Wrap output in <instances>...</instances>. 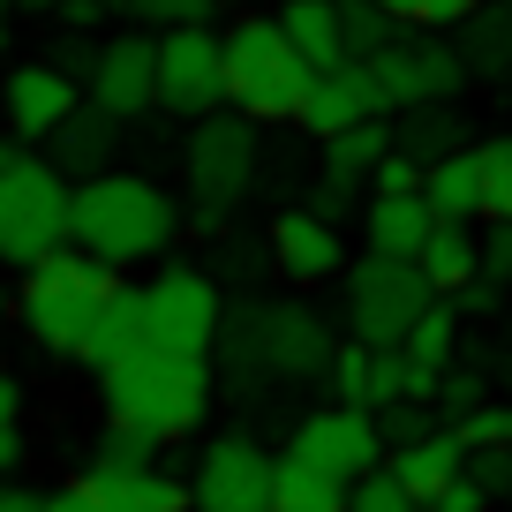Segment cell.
I'll use <instances>...</instances> for the list:
<instances>
[{
	"mask_svg": "<svg viewBox=\"0 0 512 512\" xmlns=\"http://www.w3.org/2000/svg\"><path fill=\"white\" fill-rule=\"evenodd\" d=\"M211 354H174V347H136L113 369H98V400H106L113 430H136L151 445H174V437L204 430L211 415Z\"/></svg>",
	"mask_w": 512,
	"mask_h": 512,
	"instance_id": "obj_1",
	"label": "cell"
},
{
	"mask_svg": "<svg viewBox=\"0 0 512 512\" xmlns=\"http://www.w3.org/2000/svg\"><path fill=\"white\" fill-rule=\"evenodd\" d=\"M181 234V204L144 174H91L68 181V241L91 249L98 264L128 272V264H159Z\"/></svg>",
	"mask_w": 512,
	"mask_h": 512,
	"instance_id": "obj_2",
	"label": "cell"
},
{
	"mask_svg": "<svg viewBox=\"0 0 512 512\" xmlns=\"http://www.w3.org/2000/svg\"><path fill=\"white\" fill-rule=\"evenodd\" d=\"M113 287H121V272H113V264H98L91 249L61 241V249H46L38 264H23V279H16V309H8V317L31 332V347L68 354V362H76L83 324L98 317V302H106Z\"/></svg>",
	"mask_w": 512,
	"mask_h": 512,
	"instance_id": "obj_3",
	"label": "cell"
},
{
	"mask_svg": "<svg viewBox=\"0 0 512 512\" xmlns=\"http://www.w3.org/2000/svg\"><path fill=\"white\" fill-rule=\"evenodd\" d=\"M181 181H189V226L196 234H226L241 204L264 181V144H256V121L241 113H204L189 121V144H181Z\"/></svg>",
	"mask_w": 512,
	"mask_h": 512,
	"instance_id": "obj_4",
	"label": "cell"
},
{
	"mask_svg": "<svg viewBox=\"0 0 512 512\" xmlns=\"http://www.w3.org/2000/svg\"><path fill=\"white\" fill-rule=\"evenodd\" d=\"M219 61H226V113H241V121H294V106H302L309 91V68L302 53L279 38L272 16H241L234 31H219Z\"/></svg>",
	"mask_w": 512,
	"mask_h": 512,
	"instance_id": "obj_5",
	"label": "cell"
},
{
	"mask_svg": "<svg viewBox=\"0 0 512 512\" xmlns=\"http://www.w3.org/2000/svg\"><path fill=\"white\" fill-rule=\"evenodd\" d=\"M339 279H347V287H339V309H347V339H362V347H400L407 324H415L422 309L437 302L430 279H422L407 256H369V249H362Z\"/></svg>",
	"mask_w": 512,
	"mask_h": 512,
	"instance_id": "obj_6",
	"label": "cell"
},
{
	"mask_svg": "<svg viewBox=\"0 0 512 512\" xmlns=\"http://www.w3.org/2000/svg\"><path fill=\"white\" fill-rule=\"evenodd\" d=\"M61 241H68V181L53 174L46 159L23 151V159L0 174V264L23 272V264H38V256L61 249Z\"/></svg>",
	"mask_w": 512,
	"mask_h": 512,
	"instance_id": "obj_7",
	"label": "cell"
},
{
	"mask_svg": "<svg viewBox=\"0 0 512 512\" xmlns=\"http://www.w3.org/2000/svg\"><path fill=\"white\" fill-rule=\"evenodd\" d=\"M151 106L174 121H204L226 106V61H219V31L211 23H181L159 31V76H151Z\"/></svg>",
	"mask_w": 512,
	"mask_h": 512,
	"instance_id": "obj_8",
	"label": "cell"
},
{
	"mask_svg": "<svg viewBox=\"0 0 512 512\" xmlns=\"http://www.w3.org/2000/svg\"><path fill=\"white\" fill-rule=\"evenodd\" d=\"M144 294V347H174V354H204L219 332V279H204V264H159V279Z\"/></svg>",
	"mask_w": 512,
	"mask_h": 512,
	"instance_id": "obj_9",
	"label": "cell"
},
{
	"mask_svg": "<svg viewBox=\"0 0 512 512\" xmlns=\"http://www.w3.org/2000/svg\"><path fill=\"white\" fill-rule=\"evenodd\" d=\"M369 76H377L384 91V113H400V106H437V98H460V53H452V38L437 31H415V23H400V38L384 53H369Z\"/></svg>",
	"mask_w": 512,
	"mask_h": 512,
	"instance_id": "obj_10",
	"label": "cell"
},
{
	"mask_svg": "<svg viewBox=\"0 0 512 512\" xmlns=\"http://www.w3.org/2000/svg\"><path fill=\"white\" fill-rule=\"evenodd\" d=\"M264 505H272V452L241 430L211 437L189 475V512H264Z\"/></svg>",
	"mask_w": 512,
	"mask_h": 512,
	"instance_id": "obj_11",
	"label": "cell"
},
{
	"mask_svg": "<svg viewBox=\"0 0 512 512\" xmlns=\"http://www.w3.org/2000/svg\"><path fill=\"white\" fill-rule=\"evenodd\" d=\"M287 460H309V467H324V475H339V482L369 475V467H384L377 415H369V407H317V415L294 422Z\"/></svg>",
	"mask_w": 512,
	"mask_h": 512,
	"instance_id": "obj_12",
	"label": "cell"
},
{
	"mask_svg": "<svg viewBox=\"0 0 512 512\" xmlns=\"http://www.w3.org/2000/svg\"><path fill=\"white\" fill-rule=\"evenodd\" d=\"M151 76H159V38L136 23V31H113L106 46L91 53V76H83V98L113 121H136L151 113Z\"/></svg>",
	"mask_w": 512,
	"mask_h": 512,
	"instance_id": "obj_13",
	"label": "cell"
},
{
	"mask_svg": "<svg viewBox=\"0 0 512 512\" xmlns=\"http://www.w3.org/2000/svg\"><path fill=\"white\" fill-rule=\"evenodd\" d=\"M76 106H83V83L61 76L53 61H16L0 76V113H8V136H16V144H46Z\"/></svg>",
	"mask_w": 512,
	"mask_h": 512,
	"instance_id": "obj_14",
	"label": "cell"
},
{
	"mask_svg": "<svg viewBox=\"0 0 512 512\" xmlns=\"http://www.w3.org/2000/svg\"><path fill=\"white\" fill-rule=\"evenodd\" d=\"M264 256H272V272L294 279V287H324V279L347 272V241H339V226L317 219L309 204L279 211V219L264 226Z\"/></svg>",
	"mask_w": 512,
	"mask_h": 512,
	"instance_id": "obj_15",
	"label": "cell"
},
{
	"mask_svg": "<svg viewBox=\"0 0 512 512\" xmlns=\"http://www.w3.org/2000/svg\"><path fill=\"white\" fill-rule=\"evenodd\" d=\"M256 332H264V369L272 377H324V362L339 347V324L309 302H264Z\"/></svg>",
	"mask_w": 512,
	"mask_h": 512,
	"instance_id": "obj_16",
	"label": "cell"
},
{
	"mask_svg": "<svg viewBox=\"0 0 512 512\" xmlns=\"http://www.w3.org/2000/svg\"><path fill=\"white\" fill-rule=\"evenodd\" d=\"M354 121H384L377 76H369L362 61L317 68V76H309V91H302V106H294V128L324 144V136H339V128H354Z\"/></svg>",
	"mask_w": 512,
	"mask_h": 512,
	"instance_id": "obj_17",
	"label": "cell"
},
{
	"mask_svg": "<svg viewBox=\"0 0 512 512\" xmlns=\"http://www.w3.org/2000/svg\"><path fill=\"white\" fill-rule=\"evenodd\" d=\"M392 151V128L384 121H354V128H339V136H324V189H317V219H332V211H347L354 196L369 189V166Z\"/></svg>",
	"mask_w": 512,
	"mask_h": 512,
	"instance_id": "obj_18",
	"label": "cell"
},
{
	"mask_svg": "<svg viewBox=\"0 0 512 512\" xmlns=\"http://www.w3.org/2000/svg\"><path fill=\"white\" fill-rule=\"evenodd\" d=\"M452 31H460V38H452L460 76L467 83H497V91H505V83H512V8H505V0H475Z\"/></svg>",
	"mask_w": 512,
	"mask_h": 512,
	"instance_id": "obj_19",
	"label": "cell"
},
{
	"mask_svg": "<svg viewBox=\"0 0 512 512\" xmlns=\"http://www.w3.org/2000/svg\"><path fill=\"white\" fill-rule=\"evenodd\" d=\"M467 467V452H460V437L445 430V422H437V430H422V437H407V445H392L384 452V475L400 482L407 497H422V505H430L437 490H445L452 475H460Z\"/></svg>",
	"mask_w": 512,
	"mask_h": 512,
	"instance_id": "obj_20",
	"label": "cell"
},
{
	"mask_svg": "<svg viewBox=\"0 0 512 512\" xmlns=\"http://www.w3.org/2000/svg\"><path fill=\"white\" fill-rule=\"evenodd\" d=\"M113 128H121V121H113V113H98L91 98H83V106L46 136V166H53L61 181H91V174H106V159H113Z\"/></svg>",
	"mask_w": 512,
	"mask_h": 512,
	"instance_id": "obj_21",
	"label": "cell"
},
{
	"mask_svg": "<svg viewBox=\"0 0 512 512\" xmlns=\"http://www.w3.org/2000/svg\"><path fill=\"white\" fill-rule=\"evenodd\" d=\"M136 347H144V294H136V287L121 279V287H113L106 302H98V317L83 324V347H76V362L98 377V369H113L121 354H136Z\"/></svg>",
	"mask_w": 512,
	"mask_h": 512,
	"instance_id": "obj_22",
	"label": "cell"
},
{
	"mask_svg": "<svg viewBox=\"0 0 512 512\" xmlns=\"http://www.w3.org/2000/svg\"><path fill=\"white\" fill-rule=\"evenodd\" d=\"M422 204H430V219L437 226H475L482 219V174H475V151H445V159H430L422 166Z\"/></svg>",
	"mask_w": 512,
	"mask_h": 512,
	"instance_id": "obj_23",
	"label": "cell"
},
{
	"mask_svg": "<svg viewBox=\"0 0 512 512\" xmlns=\"http://www.w3.org/2000/svg\"><path fill=\"white\" fill-rule=\"evenodd\" d=\"M430 204L422 196H369L362 204V241H369V256H407L415 264V249L430 241Z\"/></svg>",
	"mask_w": 512,
	"mask_h": 512,
	"instance_id": "obj_24",
	"label": "cell"
},
{
	"mask_svg": "<svg viewBox=\"0 0 512 512\" xmlns=\"http://www.w3.org/2000/svg\"><path fill=\"white\" fill-rule=\"evenodd\" d=\"M384 128H392V151H407L415 166H430V159H445V151H460V98L400 106V113H384Z\"/></svg>",
	"mask_w": 512,
	"mask_h": 512,
	"instance_id": "obj_25",
	"label": "cell"
},
{
	"mask_svg": "<svg viewBox=\"0 0 512 512\" xmlns=\"http://www.w3.org/2000/svg\"><path fill=\"white\" fill-rule=\"evenodd\" d=\"M256 317H264V302L219 309V332H211V347H204V354H219V369H211V377H234V384L272 377V369H264V332H256Z\"/></svg>",
	"mask_w": 512,
	"mask_h": 512,
	"instance_id": "obj_26",
	"label": "cell"
},
{
	"mask_svg": "<svg viewBox=\"0 0 512 512\" xmlns=\"http://www.w3.org/2000/svg\"><path fill=\"white\" fill-rule=\"evenodd\" d=\"M279 38H287L294 53H302V68L317 76V68H339L347 53H339V23H332V0H279Z\"/></svg>",
	"mask_w": 512,
	"mask_h": 512,
	"instance_id": "obj_27",
	"label": "cell"
},
{
	"mask_svg": "<svg viewBox=\"0 0 512 512\" xmlns=\"http://www.w3.org/2000/svg\"><path fill=\"white\" fill-rule=\"evenodd\" d=\"M264 512H347V482L309 460H272V505Z\"/></svg>",
	"mask_w": 512,
	"mask_h": 512,
	"instance_id": "obj_28",
	"label": "cell"
},
{
	"mask_svg": "<svg viewBox=\"0 0 512 512\" xmlns=\"http://www.w3.org/2000/svg\"><path fill=\"white\" fill-rule=\"evenodd\" d=\"M415 272L430 279V294H460L475 279V226H430V241L415 249Z\"/></svg>",
	"mask_w": 512,
	"mask_h": 512,
	"instance_id": "obj_29",
	"label": "cell"
},
{
	"mask_svg": "<svg viewBox=\"0 0 512 512\" xmlns=\"http://www.w3.org/2000/svg\"><path fill=\"white\" fill-rule=\"evenodd\" d=\"M400 354L407 362L422 369V377H445L452 362H460V309L445 302V294H437L430 309H422L415 324H407V339H400Z\"/></svg>",
	"mask_w": 512,
	"mask_h": 512,
	"instance_id": "obj_30",
	"label": "cell"
},
{
	"mask_svg": "<svg viewBox=\"0 0 512 512\" xmlns=\"http://www.w3.org/2000/svg\"><path fill=\"white\" fill-rule=\"evenodd\" d=\"M332 23H339V53L347 61H369L400 38V16H384L377 0H332Z\"/></svg>",
	"mask_w": 512,
	"mask_h": 512,
	"instance_id": "obj_31",
	"label": "cell"
},
{
	"mask_svg": "<svg viewBox=\"0 0 512 512\" xmlns=\"http://www.w3.org/2000/svg\"><path fill=\"white\" fill-rule=\"evenodd\" d=\"M475 174H482V219H512V128L475 144Z\"/></svg>",
	"mask_w": 512,
	"mask_h": 512,
	"instance_id": "obj_32",
	"label": "cell"
},
{
	"mask_svg": "<svg viewBox=\"0 0 512 512\" xmlns=\"http://www.w3.org/2000/svg\"><path fill=\"white\" fill-rule=\"evenodd\" d=\"M144 467H159V445H151V437H136V430H113V422H106V437L91 445V467H83V475H144Z\"/></svg>",
	"mask_w": 512,
	"mask_h": 512,
	"instance_id": "obj_33",
	"label": "cell"
},
{
	"mask_svg": "<svg viewBox=\"0 0 512 512\" xmlns=\"http://www.w3.org/2000/svg\"><path fill=\"white\" fill-rule=\"evenodd\" d=\"M324 392L332 407H369V347L362 339H339L332 362H324Z\"/></svg>",
	"mask_w": 512,
	"mask_h": 512,
	"instance_id": "obj_34",
	"label": "cell"
},
{
	"mask_svg": "<svg viewBox=\"0 0 512 512\" xmlns=\"http://www.w3.org/2000/svg\"><path fill=\"white\" fill-rule=\"evenodd\" d=\"M505 422H512V407H505V400H475L467 415H452L445 430L460 437V452H490V445H505Z\"/></svg>",
	"mask_w": 512,
	"mask_h": 512,
	"instance_id": "obj_35",
	"label": "cell"
},
{
	"mask_svg": "<svg viewBox=\"0 0 512 512\" xmlns=\"http://www.w3.org/2000/svg\"><path fill=\"white\" fill-rule=\"evenodd\" d=\"M347 512H422V497H407L384 467H369V475L347 482Z\"/></svg>",
	"mask_w": 512,
	"mask_h": 512,
	"instance_id": "obj_36",
	"label": "cell"
},
{
	"mask_svg": "<svg viewBox=\"0 0 512 512\" xmlns=\"http://www.w3.org/2000/svg\"><path fill=\"white\" fill-rule=\"evenodd\" d=\"M211 241H226V249L211 256V272H204V279H226V287H256V272L272 264V256H264V241H234V234H211Z\"/></svg>",
	"mask_w": 512,
	"mask_h": 512,
	"instance_id": "obj_37",
	"label": "cell"
},
{
	"mask_svg": "<svg viewBox=\"0 0 512 512\" xmlns=\"http://www.w3.org/2000/svg\"><path fill=\"white\" fill-rule=\"evenodd\" d=\"M475 400H490V377L482 369H460L452 362L445 377H437V392H430V407H437V422H452V415H467Z\"/></svg>",
	"mask_w": 512,
	"mask_h": 512,
	"instance_id": "obj_38",
	"label": "cell"
},
{
	"mask_svg": "<svg viewBox=\"0 0 512 512\" xmlns=\"http://www.w3.org/2000/svg\"><path fill=\"white\" fill-rule=\"evenodd\" d=\"M219 0H128L121 16H136L144 31H181V23H211Z\"/></svg>",
	"mask_w": 512,
	"mask_h": 512,
	"instance_id": "obj_39",
	"label": "cell"
},
{
	"mask_svg": "<svg viewBox=\"0 0 512 512\" xmlns=\"http://www.w3.org/2000/svg\"><path fill=\"white\" fill-rule=\"evenodd\" d=\"M475 279H497L512 294V219H490L475 234Z\"/></svg>",
	"mask_w": 512,
	"mask_h": 512,
	"instance_id": "obj_40",
	"label": "cell"
},
{
	"mask_svg": "<svg viewBox=\"0 0 512 512\" xmlns=\"http://www.w3.org/2000/svg\"><path fill=\"white\" fill-rule=\"evenodd\" d=\"M422 430H437V407H430V400H392V407H377V437H384V452L407 445V437H422Z\"/></svg>",
	"mask_w": 512,
	"mask_h": 512,
	"instance_id": "obj_41",
	"label": "cell"
},
{
	"mask_svg": "<svg viewBox=\"0 0 512 512\" xmlns=\"http://www.w3.org/2000/svg\"><path fill=\"white\" fill-rule=\"evenodd\" d=\"M467 482H475L490 505H512V452L490 445V452H467Z\"/></svg>",
	"mask_w": 512,
	"mask_h": 512,
	"instance_id": "obj_42",
	"label": "cell"
},
{
	"mask_svg": "<svg viewBox=\"0 0 512 512\" xmlns=\"http://www.w3.org/2000/svg\"><path fill=\"white\" fill-rule=\"evenodd\" d=\"M422 189V166L407 159V151H384L377 166H369V196H415Z\"/></svg>",
	"mask_w": 512,
	"mask_h": 512,
	"instance_id": "obj_43",
	"label": "cell"
},
{
	"mask_svg": "<svg viewBox=\"0 0 512 512\" xmlns=\"http://www.w3.org/2000/svg\"><path fill=\"white\" fill-rule=\"evenodd\" d=\"M475 0H407L400 8V23H415V31H452V23L467 16Z\"/></svg>",
	"mask_w": 512,
	"mask_h": 512,
	"instance_id": "obj_44",
	"label": "cell"
},
{
	"mask_svg": "<svg viewBox=\"0 0 512 512\" xmlns=\"http://www.w3.org/2000/svg\"><path fill=\"white\" fill-rule=\"evenodd\" d=\"M505 302H512V294L497 287V279H467V287L452 294V309H460V317H497Z\"/></svg>",
	"mask_w": 512,
	"mask_h": 512,
	"instance_id": "obj_45",
	"label": "cell"
},
{
	"mask_svg": "<svg viewBox=\"0 0 512 512\" xmlns=\"http://www.w3.org/2000/svg\"><path fill=\"white\" fill-rule=\"evenodd\" d=\"M422 512H490V497H482L475 482H467V467H460V475H452V482H445V490H437Z\"/></svg>",
	"mask_w": 512,
	"mask_h": 512,
	"instance_id": "obj_46",
	"label": "cell"
},
{
	"mask_svg": "<svg viewBox=\"0 0 512 512\" xmlns=\"http://www.w3.org/2000/svg\"><path fill=\"white\" fill-rule=\"evenodd\" d=\"M91 53H98V38H83V31H76V38H61V46H53V68L83 83V76H91Z\"/></svg>",
	"mask_w": 512,
	"mask_h": 512,
	"instance_id": "obj_47",
	"label": "cell"
},
{
	"mask_svg": "<svg viewBox=\"0 0 512 512\" xmlns=\"http://www.w3.org/2000/svg\"><path fill=\"white\" fill-rule=\"evenodd\" d=\"M16 415H23V384L0 369V430H16Z\"/></svg>",
	"mask_w": 512,
	"mask_h": 512,
	"instance_id": "obj_48",
	"label": "cell"
},
{
	"mask_svg": "<svg viewBox=\"0 0 512 512\" xmlns=\"http://www.w3.org/2000/svg\"><path fill=\"white\" fill-rule=\"evenodd\" d=\"M46 512H98V505H91V490H83V482H68V490L46 497Z\"/></svg>",
	"mask_w": 512,
	"mask_h": 512,
	"instance_id": "obj_49",
	"label": "cell"
},
{
	"mask_svg": "<svg viewBox=\"0 0 512 512\" xmlns=\"http://www.w3.org/2000/svg\"><path fill=\"white\" fill-rule=\"evenodd\" d=\"M0 512H46L38 490H16V482H0Z\"/></svg>",
	"mask_w": 512,
	"mask_h": 512,
	"instance_id": "obj_50",
	"label": "cell"
},
{
	"mask_svg": "<svg viewBox=\"0 0 512 512\" xmlns=\"http://www.w3.org/2000/svg\"><path fill=\"white\" fill-rule=\"evenodd\" d=\"M16 460H23V437H16V430H0V482L16 475Z\"/></svg>",
	"mask_w": 512,
	"mask_h": 512,
	"instance_id": "obj_51",
	"label": "cell"
},
{
	"mask_svg": "<svg viewBox=\"0 0 512 512\" xmlns=\"http://www.w3.org/2000/svg\"><path fill=\"white\" fill-rule=\"evenodd\" d=\"M23 151H31V144H16V136H0V174H8V166H16Z\"/></svg>",
	"mask_w": 512,
	"mask_h": 512,
	"instance_id": "obj_52",
	"label": "cell"
},
{
	"mask_svg": "<svg viewBox=\"0 0 512 512\" xmlns=\"http://www.w3.org/2000/svg\"><path fill=\"white\" fill-rule=\"evenodd\" d=\"M8 8H23V16H53L61 0H8Z\"/></svg>",
	"mask_w": 512,
	"mask_h": 512,
	"instance_id": "obj_53",
	"label": "cell"
},
{
	"mask_svg": "<svg viewBox=\"0 0 512 512\" xmlns=\"http://www.w3.org/2000/svg\"><path fill=\"white\" fill-rule=\"evenodd\" d=\"M8 309H16V287H8V279H0V317H8Z\"/></svg>",
	"mask_w": 512,
	"mask_h": 512,
	"instance_id": "obj_54",
	"label": "cell"
},
{
	"mask_svg": "<svg viewBox=\"0 0 512 512\" xmlns=\"http://www.w3.org/2000/svg\"><path fill=\"white\" fill-rule=\"evenodd\" d=\"M8 46H16V38H8V23H0V61H8Z\"/></svg>",
	"mask_w": 512,
	"mask_h": 512,
	"instance_id": "obj_55",
	"label": "cell"
},
{
	"mask_svg": "<svg viewBox=\"0 0 512 512\" xmlns=\"http://www.w3.org/2000/svg\"><path fill=\"white\" fill-rule=\"evenodd\" d=\"M377 8H384V16H400V8H407V0H377Z\"/></svg>",
	"mask_w": 512,
	"mask_h": 512,
	"instance_id": "obj_56",
	"label": "cell"
},
{
	"mask_svg": "<svg viewBox=\"0 0 512 512\" xmlns=\"http://www.w3.org/2000/svg\"><path fill=\"white\" fill-rule=\"evenodd\" d=\"M505 452H512V422H505Z\"/></svg>",
	"mask_w": 512,
	"mask_h": 512,
	"instance_id": "obj_57",
	"label": "cell"
},
{
	"mask_svg": "<svg viewBox=\"0 0 512 512\" xmlns=\"http://www.w3.org/2000/svg\"><path fill=\"white\" fill-rule=\"evenodd\" d=\"M505 8H512V0H505Z\"/></svg>",
	"mask_w": 512,
	"mask_h": 512,
	"instance_id": "obj_58",
	"label": "cell"
}]
</instances>
